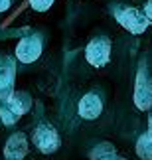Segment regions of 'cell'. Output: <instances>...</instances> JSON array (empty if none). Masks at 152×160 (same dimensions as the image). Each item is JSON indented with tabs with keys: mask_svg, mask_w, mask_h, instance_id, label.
<instances>
[{
	"mask_svg": "<svg viewBox=\"0 0 152 160\" xmlns=\"http://www.w3.org/2000/svg\"><path fill=\"white\" fill-rule=\"evenodd\" d=\"M85 58L95 67L107 65L109 59H111V42H109V38L99 36V38L91 40L89 46H87V52H85Z\"/></svg>",
	"mask_w": 152,
	"mask_h": 160,
	"instance_id": "1",
	"label": "cell"
},
{
	"mask_svg": "<svg viewBox=\"0 0 152 160\" xmlns=\"http://www.w3.org/2000/svg\"><path fill=\"white\" fill-rule=\"evenodd\" d=\"M117 20L125 30H129L132 34H142L148 28V20L144 16V12L136 8H125L117 12Z\"/></svg>",
	"mask_w": 152,
	"mask_h": 160,
	"instance_id": "2",
	"label": "cell"
},
{
	"mask_svg": "<svg viewBox=\"0 0 152 160\" xmlns=\"http://www.w3.org/2000/svg\"><path fill=\"white\" fill-rule=\"evenodd\" d=\"M34 144L38 146L42 152H46V154L53 152L59 146V137H57L56 128L51 125H46V122L38 125V128H36V132H34Z\"/></svg>",
	"mask_w": 152,
	"mask_h": 160,
	"instance_id": "3",
	"label": "cell"
},
{
	"mask_svg": "<svg viewBox=\"0 0 152 160\" xmlns=\"http://www.w3.org/2000/svg\"><path fill=\"white\" fill-rule=\"evenodd\" d=\"M40 53H42V42L38 36H26L16 46V58L22 63H32L40 58Z\"/></svg>",
	"mask_w": 152,
	"mask_h": 160,
	"instance_id": "4",
	"label": "cell"
},
{
	"mask_svg": "<svg viewBox=\"0 0 152 160\" xmlns=\"http://www.w3.org/2000/svg\"><path fill=\"white\" fill-rule=\"evenodd\" d=\"M28 152V140H26V134L22 132H16L8 138V142L4 146V156L8 160H22Z\"/></svg>",
	"mask_w": 152,
	"mask_h": 160,
	"instance_id": "5",
	"label": "cell"
},
{
	"mask_svg": "<svg viewBox=\"0 0 152 160\" xmlns=\"http://www.w3.org/2000/svg\"><path fill=\"white\" fill-rule=\"evenodd\" d=\"M12 83H14V63L4 58L0 61V99H8L12 95Z\"/></svg>",
	"mask_w": 152,
	"mask_h": 160,
	"instance_id": "6",
	"label": "cell"
},
{
	"mask_svg": "<svg viewBox=\"0 0 152 160\" xmlns=\"http://www.w3.org/2000/svg\"><path fill=\"white\" fill-rule=\"evenodd\" d=\"M135 103L138 109L146 111L152 107V81L146 77H138L136 81V89H135Z\"/></svg>",
	"mask_w": 152,
	"mask_h": 160,
	"instance_id": "7",
	"label": "cell"
},
{
	"mask_svg": "<svg viewBox=\"0 0 152 160\" xmlns=\"http://www.w3.org/2000/svg\"><path fill=\"white\" fill-rule=\"evenodd\" d=\"M103 111V105H101V99L97 97L95 93H87L79 101V115L83 119H97Z\"/></svg>",
	"mask_w": 152,
	"mask_h": 160,
	"instance_id": "8",
	"label": "cell"
},
{
	"mask_svg": "<svg viewBox=\"0 0 152 160\" xmlns=\"http://www.w3.org/2000/svg\"><path fill=\"white\" fill-rule=\"evenodd\" d=\"M6 103H8V109L16 117H22L24 113L30 111V107H32V99H30L28 93H12L8 99H6Z\"/></svg>",
	"mask_w": 152,
	"mask_h": 160,
	"instance_id": "9",
	"label": "cell"
},
{
	"mask_svg": "<svg viewBox=\"0 0 152 160\" xmlns=\"http://www.w3.org/2000/svg\"><path fill=\"white\" fill-rule=\"evenodd\" d=\"M136 154L142 160H152V137L150 134H142L136 142Z\"/></svg>",
	"mask_w": 152,
	"mask_h": 160,
	"instance_id": "10",
	"label": "cell"
},
{
	"mask_svg": "<svg viewBox=\"0 0 152 160\" xmlns=\"http://www.w3.org/2000/svg\"><path fill=\"white\" fill-rule=\"evenodd\" d=\"M91 158L93 160H111L115 158V146L113 144H99L95 150H91Z\"/></svg>",
	"mask_w": 152,
	"mask_h": 160,
	"instance_id": "11",
	"label": "cell"
},
{
	"mask_svg": "<svg viewBox=\"0 0 152 160\" xmlns=\"http://www.w3.org/2000/svg\"><path fill=\"white\" fill-rule=\"evenodd\" d=\"M30 4H32L34 10L46 12V10H50V6L53 4V0H30Z\"/></svg>",
	"mask_w": 152,
	"mask_h": 160,
	"instance_id": "12",
	"label": "cell"
},
{
	"mask_svg": "<svg viewBox=\"0 0 152 160\" xmlns=\"http://www.w3.org/2000/svg\"><path fill=\"white\" fill-rule=\"evenodd\" d=\"M0 117H2V121L6 122V125H14L16 119H18V117H16L14 113H12V111H10L8 107H6V109H0Z\"/></svg>",
	"mask_w": 152,
	"mask_h": 160,
	"instance_id": "13",
	"label": "cell"
},
{
	"mask_svg": "<svg viewBox=\"0 0 152 160\" xmlns=\"http://www.w3.org/2000/svg\"><path fill=\"white\" fill-rule=\"evenodd\" d=\"M144 16H146L148 22H152V0H148L146 6H144Z\"/></svg>",
	"mask_w": 152,
	"mask_h": 160,
	"instance_id": "14",
	"label": "cell"
},
{
	"mask_svg": "<svg viewBox=\"0 0 152 160\" xmlns=\"http://www.w3.org/2000/svg\"><path fill=\"white\" fill-rule=\"evenodd\" d=\"M10 8V0H0V12H6Z\"/></svg>",
	"mask_w": 152,
	"mask_h": 160,
	"instance_id": "15",
	"label": "cell"
},
{
	"mask_svg": "<svg viewBox=\"0 0 152 160\" xmlns=\"http://www.w3.org/2000/svg\"><path fill=\"white\" fill-rule=\"evenodd\" d=\"M146 134H150V137H152V117H150V121H148V132Z\"/></svg>",
	"mask_w": 152,
	"mask_h": 160,
	"instance_id": "16",
	"label": "cell"
},
{
	"mask_svg": "<svg viewBox=\"0 0 152 160\" xmlns=\"http://www.w3.org/2000/svg\"><path fill=\"white\" fill-rule=\"evenodd\" d=\"M111 160H123V158H119V156H115V158H111Z\"/></svg>",
	"mask_w": 152,
	"mask_h": 160,
	"instance_id": "17",
	"label": "cell"
}]
</instances>
